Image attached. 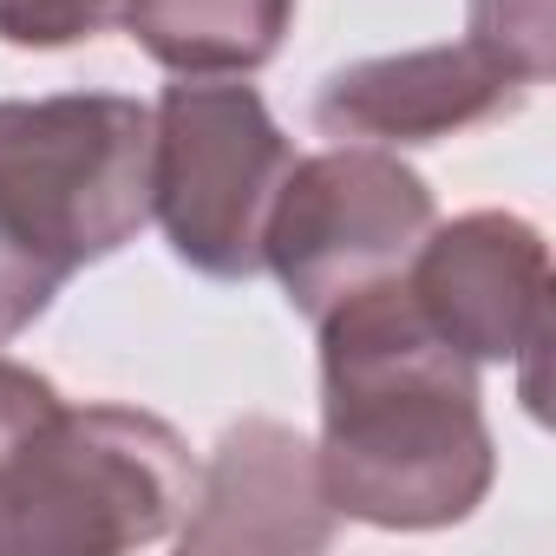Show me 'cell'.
<instances>
[{
  "label": "cell",
  "instance_id": "obj_5",
  "mask_svg": "<svg viewBox=\"0 0 556 556\" xmlns=\"http://www.w3.org/2000/svg\"><path fill=\"white\" fill-rule=\"evenodd\" d=\"M406 295L465 354H536L543 348V242L517 216H471L426 249Z\"/></svg>",
  "mask_w": 556,
  "mask_h": 556
},
{
  "label": "cell",
  "instance_id": "obj_3",
  "mask_svg": "<svg viewBox=\"0 0 556 556\" xmlns=\"http://www.w3.org/2000/svg\"><path fill=\"white\" fill-rule=\"evenodd\" d=\"M289 151L242 86H184L164 99V131L151 138V197L177 249L210 275H249L262 262V229L275 210V177Z\"/></svg>",
  "mask_w": 556,
  "mask_h": 556
},
{
  "label": "cell",
  "instance_id": "obj_2",
  "mask_svg": "<svg viewBox=\"0 0 556 556\" xmlns=\"http://www.w3.org/2000/svg\"><path fill=\"white\" fill-rule=\"evenodd\" d=\"M151 203V125L125 99L0 105V334H14L66 268L105 255Z\"/></svg>",
  "mask_w": 556,
  "mask_h": 556
},
{
  "label": "cell",
  "instance_id": "obj_4",
  "mask_svg": "<svg viewBox=\"0 0 556 556\" xmlns=\"http://www.w3.org/2000/svg\"><path fill=\"white\" fill-rule=\"evenodd\" d=\"M426 216L432 203L413 170L374 151H348V157H321L295 170L275 190L262 255H275L302 308L321 315L328 302H348L367 275L393 268L419 242Z\"/></svg>",
  "mask_w": 556,
  "mask_h": 556
},
{
  "label": "cell",
  "instance_id": "obj_8",
  "mask_svg": "<svg viewBox=\"0 0 556 556\" xmlns=\"http://www.w3.org/2000/svg\"><path fill=\"white\" fill-rule=\"evenodd\" d=\"M118 14V0H0V34L8 40H79Z\"/></svg>",
  "mask_w": 556,
  "mask_h": 556
},
{
  "label": "cell",
  "instance_id": "obj_9",
  "mask_svg": "<svg viewBox=\"0 0 556 556\" xmlns=\"http://www.w3.org/2000/svg\"><path fill=\"white\" fill-rule=\"evenodd\" d=\"M47 413H53V387L0 361V452H21Z\"/></svg>",
  "mask_w": 556,
  "mask_h": 556
},
{
  "label": "cell",
  "instance_id": "obj_1",
  "mask_svg": "<svg viewBox=\"0 0 556 556\" xmlns=\"http://www.w3.org/2000/svg\"><path fill=\"white\" fill-rule=\"evenodd\" d=\"M334 491L387 523L458 517L484 491V426L452 341L393 282L354 289L328 334Z\"/></svg>",
  "mask_w": 556,
  "mask_h": 556
},
{
  "label": "cell",
  "instance_id": "obj_6",
  "mask_svg": "<svg viewBox=\"0 0 556 556\" xmlns=\"http://www.w3.org/2000/svg\"><path fill=\"white\" fill-rule=\"evenodd\" d=\"M530 79H543L530 60H517L497 34L478 27L458 53H419L400 66H367L354 79H334L321 99L328 131H374V138H426L445 125H471L497 105H510Z\"/></svg>",
  "mask_w": 556,
  "mask_h": 556
},
{
  "label": "cell",
  "instance_id": "obj_7",
  "mask_svg": "<svg viewBox=\"0 0 556 556\" xmlns=\"http://www.w3.org/2000/svg\"><path fill=\"white\" fill-rule=\"evenodd\" d=\"M138 40L164 66H255L275 53L289 0H125Z\"/></svg>",
  "mask_w": 556,
  "mask_h": 556
}]
</instances>
